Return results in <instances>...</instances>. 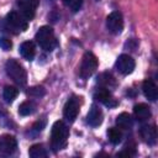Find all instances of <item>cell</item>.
<instances>
[{
    "mask_svg": "<svg viewBox=\"0 0 158 158\" xmlns=\"http://www.w3.org/2000/svg\"><path fill=\"white\" fill-rule=\"evenodd\" d=\"M69 130L63 121H56L51 131V147L53 152H58L67 146Z\"/></svg>",
    "mask_w": 158,
    "mask_h": 158,
    "instance_id": "obj_1",
    "label": "cell"
},
{
    "mask_svg": "<svg viewBox=\"0 0 158 158\" xmlns=\"http://www.w3.org/2000/svg\"><path fill=\"white\" fill-rule=\"evenodd\" d=\"M35 40L38 43V46L47 52H51L57 46V40L54 37V32H53V28L51 26L40 27L38 31L36 32Z\"/></svg>",
    "mask_w": 158,
    "mask_h": 158,
    "instance_id": "obj_2",
    "label": "cell"
},
{
    "mask_svg": "<svg viewBox=\"0 0 158 158\" xmlns=\"http://www.w3.org/2000/svg\"><path fill=\"white\" fill-rule=\"evenodd\" d=\"M6 74L17 84V85H25L27 83V74L23 67L15 59H7L5 64Z\"/></svg>",
    "mask_w": 158,
    "mask_h": 158,
    "instance_id": "obj_3",
    "label": "cell"
},
{
    "mask_svg": "<svg viewBox=\"0 0 158 158\" xmlns=\"http://www.w3.org/2000/svg\"><path fill=\"white\" fill-rule=\"evenodd\" d=\"M6 26L14 32H23L27 30V20L16 11H10L5 19Z\"/></svg>",
    "mask_w": 158,
    "mask_h": 158,
    "instance_id": "obj_4",
    "label": "cell"
},
{
    "mask_svg": "<svg viewBox=\"0 0 158 158\" xmlns=\"http://www.w3.org/2000/svg\"><path fill=\"white\" fill-rule=\"evenodd\" d=\"M98 68V58L91 52H85L80 64V77L86 79L94 74Z\"/></svg>",
    "mask_w": 158,
    "mask_h": 158,
    "instance_id": "obj_5",
    "label": "cell"
},
{
    "mask_svg": "<svg viewBox=\"0 0 158 158\" xmlns=\"http://www.w3.org/2000/svg\"><path fill=\"white\" fill-rule=\"evenodd\" d=\"M106 27L107 30L114 33V35H118L122 32L123 30V19L121 12L118 11H112L107 17H106Z\"/></svg>",
    "mask_w": 158,
    "mask_h": 158,
    "instance_id": "obj_6",
    "label": "cell"
},
{
    "mask_svg": "<svg viewBox=\"0 0 158 158\" xmlns=\"http://www.w3.org/2000/svg\"><path fill=\"white\" fill-rule=\"evenodd\" d=\"M78 114H79V100H78V98L72 96L67 100V102L63 107V116L67 121L74 122Z\"/></svg>",
    "mask_w": 158,
    "mask_h": 158,
    "instance_id": "obj_7",
    "label": "cell"
},
{
    "mask_svg": "<svg viewBox=\"0 0 158 158\" xmlns=\"http://www.w3.org/2000/svg\"><path fill=\"white\" fill-rule=\"evenodd\" d=\"M135 65H136L135 59L128 54H121L116 60V69L123 75L131 74L135 69Z\"/></svg>",
    "mask_w": 158,
    "mask_h": 158,
    "instance_id": "obj_8",
    "label": "cell"
},
{
    "mask_svg": "<svg viewBox=\"0 0 158 158\" xmlns=\"http://www.w3.org/2000/svg\"><path fill=\"white\" fill-rule=\"evenodd\" d=\"M94 99L98 100V101H100V102H102L107 107H115L117 105V101L114 99V96L111 95V93L109 91V89L107 88H104V86L100 88V89H98L95 91Z\"/></svg>",
    "mask_w": 158,
    "mask_h": 158,
    "instance_id": "obj_9",
    "label": "cell"
},
{
    "mask_svg": "<svg viewBox=\"0 0 158 158\" xmlns=\"http://www.w3.org/2000/svg\"><path fill=\"white\" fill-rule=\"evenodd\" d=\"M17 148V142L12 136H2L0 137V154L10 156Z\"/></svg>",
    "mask_w": 158,
    "mask_h": 158,
    "instance_id": "obj_10",
    "label": "cell"
},
{
    "mask_svg": "<svg viewBox=\"0 0 158 158\" xmlns=\"http://www.w3.org/2000/svg\"><path fill=\"white\" fill-rule=\"evenodd\" d=\"M102 118H104V115H102V111L101 109L98 106V105H91V107L89 109V112H88V116H86V121L90 126L93 127H98L102 123Z\"/></svg>",
    "mask_w": 158,
    "mask_h": 158,
    "instance_id": "obj_11",
    "label": "cell"
},
{
    "mask_svg": "<svg viewBox=\"0 0 158 158\" xmlns=\"http://www.w3.org/2000/svg\"><path fill=\"white\" fill-rule=\"evenodd\" d=\"M139 133H141L142 139H143L147 144H149V146L156 144V142H157V128H156L154 125H151V126H148V125L142 126L141 130H139Z\"/></svg>",
    "mask_w": 158,
    "mask_h": 158,
    "instance_id": "obj_12",
    "label": "cell"
},
{
    "mask_svg": "<svg viewBox=\"0 0 158 158\" xmlns=\"http://www.w3.org/2000/svg\"><path fill=\"white\" fill-rule=\"evenodd\" d=\"M142 91L144 94V96L151 100V101H156L158 98V90H157V85L154 84L153 80L151 79H146L142 84Z\"/></svg>",
    "mask_w": 158,
    "mask_h": 158,
    "instance_id": "obj_13",
    "label": "cell"
},
{
    "mask_svg": "<svg viewBox=\"0 0 158 158\" xmlns=\"http://www.w3.org/2000/svg\"><path fill=\"white\" fill-rule=\"evenodd\" d=\"M17 6L20 10V14L28 21L32 20L35 17V12H36V6H33L32 4H30L26 0H19L17 1Z\"/></svg>",
    "mask_w": 158,
    "mask_h": 158,
    "instance_id": "obj_14",
    "label": "cell"
},
{
    "mask_svg": "<svg viewBox=\"0 0 158 158\" xmlns=\"http://www.w3.org/2000/svg\"><path fill=\"white\" fill-rule=\"evenodd\" d=\"M20 53L21 56L27 59V60H32L35 58V54H36V47H35V43L32 41H26V42H22L21 46H20Z\"/></svg>",
    "mask_w": 158,
    "mask_h": 158,
    "instance_id": "obj_15",
    "label": "cell"
},
{
    "mask_svg": "<svg viewBox=\"0 0 158 158\" xmlns=\"http://www.w3.org/2000/svg\"><path fill=\"white\" fill-rule=\"evenodd\" d=\"M133 115L138 121H146L151 117V110L146 104H137L133 106Z\"/></svg>",
    "mask_w": 158,
    "mask_h": 158,
    "instance_id": "obj_16",
    "label": "cell"
},
{
    "mask_svg": "<svg viewBox=\"0 0 158 158\" xmlns=\"http://www.w3.org/2000/svg\"><path fill=\"white\" fill-rule=\"evenodd\" d=\"M116 125L121 130H130L132 127V125H133V121H132L131 115L127 114V112H121L116 117Z\"/></svg>",
    "mask_w": 158,
    "mask_h": 158,
    "instance_id": "obj_17",
    "label": "cell"
},
{
    "mask_svg": "<svg viewBox=\"0 0 158 158\" xmlns=\"http://www.w3.org/2000/svg\"><path fill=\"white\" fill-rule=\"evenodd\" d=\"M19 94V89L15 88V86H11V85H6L4 88V91H2V98L5 99L6 102H12L16 96Z\"/></svg>",
    "mask_w": 158,
    "mask_h": 158,
    "instance_id": "obj_18",
    "label": "cell"
},
{
    "mask_svg": "<svg viewBox=\"0 0 158 158\" xmlns=\"http://www.w3.org/2000/svg\"><path fill=\"white\" fill-rule=\"evenodd\" d=\"M28 154L31 158H44L47 157L46 148H43L42 144H33L28 149Z\"/></svg>",
    "mask_w": 158,
    "mask_h": 158,
    "instance_id": "obj_19",
    "label": "cell"
},
{
    "mask_svg": "<svg viewBox=\"0 0 158 158\" xmlns=\"http://www.w3.org/2000/svg\"><path fill=\"white\" fill-rule=\"evenodd\" d=\"M35 110H36V105L32 101H23L19 106V114L21 116H28V115L33 114Z\"/></svg>",
    "mask_w": 158,
    "mask_h": 158,
    "instance_id": "obj_20",
    "label": "cell"
},
{
    "mask_svg": "<svg viewBox=\"0 0 158 158\" xmlns=\"http://www.w3.org/2000/svg\"><path fill=\"white\" fill-rule=\"evenodd\" d=\"M107 137H109V141L112 144H118L122 141V133L116 127H111V128L107 130Z\"/></svg>",
    "mask_w": 158,
    "mask_h": 158,
    "instance_id": "obj_21",
    "label": "cell"
},
{
    "mask_svg": "<svg viewBox=\"0 0 158 158\" xmlns=\"http://www.w3.org/2000/svg\"><path fill=\"white\" fill-rule=\"evenodd\" d=\"M27 94H28L30 96L41 98V96H43V95L46 94V90H44L43 86H33V88H31V89L27 91Z\"/></svg>",
    "mask_w": 158,
    "mask_h": 158,
    "instance_id": "obj_22",
    "label": "cell"
},
{
    "mask_svg": "<svg viewBox=\"0 0 158 158\" xmlns=\"http://www.w3.org/2000/svg\"><path fill=\"white\" fill-rule=\"evenodd\" d=\"M81 5H83V0H69V2L67 4V6H69V9L73 12H78Z\"/></svg>",
    "mask_w": 158,
    "mask_h": 158,
    "instance_id": "obj_23",
    "label": "cell"
},
{
    "mask_svg": "<svg viewBox=\"0 0 158 158\" xmlns=\"http://www.w3.org/2000/svg\"><path fill=\"white\" fill-rule=\"evenodd\" d=\"M0 47L4 49V51H9L11 47H12V43L9 38L6 37H0Z\"/></svg>",
    "mask_w": 158,
    "mask_h": 158,
    "instance_id": "obj_24",
    "label": "cell"
},
{
    "mask_svg": "<svg viewBox=\"0 0 158 158\" xmlns=\"http://www.w3.org/2000/svg\"><path fill=\"white\" fill-rule=\"evenodd\" d=\"M44 125H46V120H42L41 122L38 121L33 127H32V131L33 132H41L42 130H43V127H44Z\"/></svg>",
    "mask_w": 158,
    "mask_h": 158,
    "instance_id": "obj_25",
    "label": "cell"
},
{
    "mask_svg": "<svg viewBox=\"0 0 158 158\" xmlns=\"http://www.w3.org/2000/svg\"><path fill=\"white\" fill-rule=\"evenodd\" d=\"M26 1H28L30 4H32V5H33V6H36V7H37V6H38V4H40V0H26Z\"/></svg>",
    "mask_w": 158,
    "mask_h": 158,
    "instance_id": "obj_26",
    "label": "cell"
},
{
    "mask_svg": "<svg viewBox=\"0 0 158 158\" xmlns=\"http://www.w3.org/2000/svg\"><path fill=\"white\" fill-rule=\"evenodd\" d=\"M63 2H64V4H65V5H67V4H68V2H69V0H63Z\"/></svg>",
    "mask_w": 158,
    "mask_h": 158,
    "instance_id": "obj_27",
    "label": "cell"
}]
</instances>
